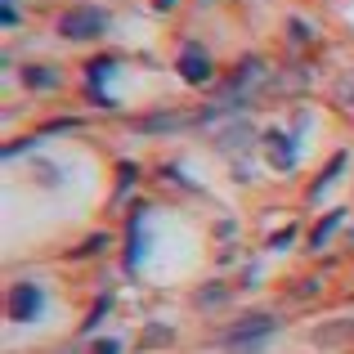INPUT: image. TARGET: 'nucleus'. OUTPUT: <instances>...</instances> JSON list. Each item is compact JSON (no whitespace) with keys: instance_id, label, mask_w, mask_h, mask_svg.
<instances>
[{"instance_id":"nucleus-1","label":"nucleus","mask_w":354,"mask_h":354,"mask_svg":"<svg viewBox=\"0 0 354 354\" xmlns=\"http://www.w3.org/2000/svg\"><path fill=\"white\" fill-rule=\"evenodd\" d=\"M108 27H113V14L99 5H72L59 14V23H54V32L63 36V41H99V36H108Z\"/></svg>"},{"instance_id":"nucleus-2","label":"nucleus","mask_w":354,"mask_h":354,"mask_svg":"<svg viewBox=\"0 0 354 354\" xmlns=\"http://www.w3.org/2000/svg\"><path fill=\"white\" fill-rule=\"evenodd\" d=\"M175 68H180V77L189 81V86H211V81H216V59H211V50H202L198 41H184Z\"/></svg>"},{"instance_id":"nucleus-3","label":"nucleus","mask_w":354,"mask_h":354,"mask_svg":"<svg viewBox=\"0 0 354 354\" xmlns=\"http://www.w3.org/2000/svg\"><path fill=\"white\" fill-rule=\"evenodd\" d=\"M45 314V287L41 283H14L9 287V319L14 323H36Z\"/></svg>"},{"instance_id":"nucleus-4","label":"nucleus","mask_w":354,"mask_h":354,"mask_svg":"<svg viewBox=\"0 0 354 354\" xmlns=\"http://www.w3.org/2000/svg\"><path fill=\"white\" fill-rule=\"evenodd\" d=\"M117 72H121V63L113 59V54H104V59H90V63H86V86H90V95H95V104H99V108H108V113L117 108V99L108 95L104 86L117 77Z\"/></svg>"},{"instance_id":"nucleus-5","label":"nucleus","mask_w":354,"mask_h":354,"mask_svg":"<svg viewBox=\"0 0 354 354\" xmlns=\"http://www.w3.org/2000/svg\"><path fill=\"white\" fill-rule=\"evenodd\" d=\"M283 332V319H274V314H247V319H238L234 328L220 337V346H234V341H256V337H278Z\"/></svg>"},{"instance_id":"nucleus-6","label":"nucleus","mask_w":354,"mask_h":354,"mask_svg":"<svg viewBox=\"0 0 354 354\" xmlns=\"http://www.w3.org/2000/svg\"><path fill=\"white\" fill-rule=\"evenodd\" d=\"M265 162L274 171H292L296 166V135L287 130H265Z\"/></svg>"},{"instance_id":"nucleus-7","label":"nucleus","mask_w":354,"mask_h":354,"mask_svg":"<svg viewBox=\"0 0 354 354\" xmlns=\"http://www.w3.org/2000/svg\"><path fill=\"white\" fill-rule=\"evenodd\" d=\"M144 220H148V211H144V207H139L135 216H130V234H126V274H135V269H139V260H144V251H148Z\"/></svg>"},{"instance_id":"nucleus-8","label":"nucleus","mask_w":354,"mask_h":354,"mask_svg":"<svg viewBox=\"0 0 354 354\" xmlns=\"http://www.w3.org/2000/svg\"><path fill=\"white\" fill-rule=\"evenodd\" d=\"M346 166H350V153H346V148H341V153H332V162L323 166V175L310 184V202H323V198H328V189L341 180V175H346Z\"/></svg>"},{"instance_id":"nucleus-9","label":"nucleus","mask_w":354,"mask_h":354,"mask_svg":"<svg viewBox=\"0 0 354 354\" xmlns=\"http://www.w3.org/2000/svg\"><path fill=\"white\" fill-rule=\"evenodd\" d=\"M18 77H23L27 90H59V86H63V72L50 68V63H27Z\"/></svg>"},{"instance_id":"nucleus-10","label":"nucleus","mask_w":354,"mask_h":354,"mask_svg":"<svg viewBox=\"0 0 354 354\" xmlns=\"http://www.w3.org/2000/svg\"><path fill=\"white\" fill-rule=\"evenodd\" d=\"M193 121H207V117H180V113H157V117H144L135 130H144V135H157V130H184L193 126Z\"/></svg>"},{"instance_id":"nucleus-11","label":"nucleus","mask_w":354,"mask_h":354,"mask_svg":"<svg viewBox=\"0 0 354 354\" xmlns=\"http://www.w3.org/2000/svg\"><path fill=\"white\" fill-rule=\"evenodd\" d=\"M341 225H346V207H337L332 216H323L319 225H314V234H310V251H323V247H328V238L337 234Z\"/></svg>"},{"instance_id":"nucleus-12","label":"nucleus","mask_w":354,"mask_h":354,"mask_svg":"<svg viewBox=\"0 0 354 354\" xmlns=\"http://www.w3.org/2000/svg\"><path fill=\"white\" fill-rule=\"evenodd\" d=\"M135 180H139V166H135V162H121V166H117V193H113V207H121V198L135 189Z\"/></svg>"},{"instance_id":"nucleus-13","label":"nucleus","mask_w":354,"mask_h":354,"mask_svg":"<svg viewBox=\"0 0 354 354\" xmlns=\"http://www.w3.org/2000/svg\"><path fill=\"white\" fill-rule=\"evenodd\" d=\"M269 341L274 337H256V341H234V346H225L229 354H265L269 350Z\"/></svg>"},{"instance_id":"nucleus-14","label":"nucleus","mask_w":354,"mask_h":354,"mask_svg":"<svg viewBox=\"0 0 354 354\" xmlns=\"http://www.w3.org/2000/svg\"><path fill=\"white\" fill-rule=\"evenodd\" d=\"M108 310H113V296H99V305H95V310H90V319H86V328H81V332H86V337H90V332H95L99 323H104V314H108Z\"/></svg>"},{"instance_id":"nucleus-15","label":"nucleus","mask_w":354,"mask_h":354,"mask_svg":"<svg viewBox=\"0 0 354 354\" xmlns=\"http://www.w3.org/2000/svg\"><path fill=\"white\" fill-rule=\"evenodd\" d=\"M337 104H341V113L354 117V77H346V81L337 86Z\"/></svg>"},{"instance_id":"nucleus-16","label":"nucleus","mask_w":354,"mask_h":354,"mask_svg":"<svg viewBox=\"0 0 354 354\" xmlns=\"http://www.w3.org/2000/svg\"><path fill=\"white\" fill-rule=\"evenodd\" d=\"M108 242H113V238H108V234H95V238H86V242H81V247L72 251V256H99V251H104Z\"/></svg>"},{"instance_id":"nucleus-17","label":"nucleus","mask_w":354,"mask_h":354,"mask_svg":"<svg viewBox=\"0 0 354 354\" xmlns=\"http://www.w3.org/2000/svg\"><path fill=\"white\" fill-rule=\"evenodd\" d=\"M77 126H81L77 117H59V121H45V126H41V139H45V135H59V130H77Z\"/></svg>"},{"instance_id":"nucleus-18","label":"nucleus","mask_w":354,"mask_h":354,"mask_svg":"<svg viewBox=\"0 0 354 354\" xmlns=\"http://www.w3.org/2000/svg\"><path fill=\"white\" fill-rule=\"evenodd\" d=\"M225 287H211V292H198V296H193V301H198V305H220V301H225Z\"/></svg>"},{"instance_id":"nucleus-19","label":"nucleus","mask_w":354,"mask_h":354,"mask_svg":"<svg viewBox=\"0 0 354 354\" xmlns=\"http://www.w3.org/2000/svg\"><path fill=\"white\" fill-rule=\"evenodd\" d=\"M292 238H296V225H287V229H278V234L269 238V247H274V251H283V247H287Z\"/></svg>"},{"instance_id":"nucleus-20","label":"nucleus","mask_w":354,"mask_h":354,"mask_svg":"<svg viewBox=\"0 0 354 354\" xmlns=\"http://www.w3.org/2000/svg\"><path fill=\"white\" fill-rule=\"evenodd\" d=\"M41 144V135L36 139H23V144H5V157H18V153H27V148H36Z\"/></svg>"},{"instance_id":"nucleus-21","label":"nucleus","mask_w":354,"mask_h":354,"mask_svg":"<svg viewBox=\"0 0 354 354\" xmlns=\"http://www.w3.org/2000/svg\"><path fill=\"white\" fill-rule=\"evenodd\" d=\"M90 354H121V341H95Z\"/></svg>"},{"instance_id":"nucleus-22","label":"nucleus","mask_w":354,"mask_h":354,"mask_svg":"<svg viewBox=\"0 0 354 354\" xmlns=\"http://www.w3.org/2000/svg\"><path fill=\"white\" fill-rule=\"evenodd\" d=\"M287 27H292V36H296V41H310V36H314V32H310V27H305V23H301V18H292V23H287Z\"/></svg>"},{"instance_id":"nucleus-23","label":"nucleus","mask_w":354,"mask_h":354,"mask_svg":"<svg viewBox=\"0 0 354 354\" xmlns=\"http://www.w3.org/2000/svg\"><path fill=\"white\" fill-rule=\"evenodd\" d=\"M5 27H18V9H14V0H5Z\"/></svg>"},{"instance_id":"nucleus-24","label":"nucleus","mask_w":354,"mask_h":354,"mask_svg":"<svg viewBox=\"0 0 354 354\" xmlns=\"http://www.w3.org/2000/svg\"><path fill=\"white\" fill-rule=\"evenodd\" d=\"M175 5H180V0H153V9H157V14H171Z\"/></svg>"}]
</instances>
